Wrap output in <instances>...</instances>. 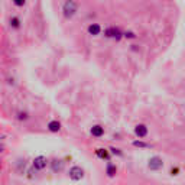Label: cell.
Wrapping results in <instances>:
<instances>
[{"label":"cell","mask_w":185,"mask_h":185,"mask_svg":"<svg viewBox=\"0 0 185 185\" xmlns=\"http://www.w3.org/2000/svg\"><path fill=\"white\" fill-rule=\"evenodd\" d=\"M77 9H78V5H77L75 2H65L64 6H62V12H64V16H65L66 19L72 18L75 14Z\"/></svg>","instance_id":"obj_1"},{"label":"cell","mask_w":185,"mask_h":185,"mask_svg":"<svg viewBox=\"0 0 185 185\" xmlns=\"http://www.w3.org/2000/svg\"><path fill=\"white\" fill-rule=\"evenodd\" d=\"M82 176H84V171L80 166H72L71 169H70V178L72 181H80L82 179Z\"/></svg>","instance_id":"obj_2"},{"label":"cell","mask_w":185,"mask_h":185,"mask_svg":"<svg viewBox=\"0 0 185 185\" xmlns=\"http://www.w3.org/2000/svg\"><path fill=\"white\" fill-rule=\"evenodd\" d=\"M147 166H149V169H152V171H158V169H161L162 166H163V162H162V159L159 156H153L149 159Z\"/></svg>","instance_id":"obj_3"},{"label":"cell","mask_w":185,"mask_h":185,"mask_svg":"<svg viewBox=\"0 0 185 185\" xmlns=\"http://www.w3.org/2000/svg\"><path fill=\"white\" fill-rule=\"evenodd\" d=\"M104 35L107 36V38H114L116 41H119V39L122 38L123 33L120 32L119 28H107L106 29V32H104Z\"/></svg>","instance_id":"obj_4"},{"label":"cell","mask_w":185,"mask_h":185,"mask_svg":"<svg viewBox=\"0 0 185 185\" xmlns=\"http://www.w3.org/2000/svg\"><path fill=\"white\" fill-rule=\"evenodd\" d=\"M46 158L45 156H38L35 158V161H33V168L35 169H38V171H42L43 168L46 166Z\"/></svg>","instance_id":"obj_5"},{"label":"cell","mask_w":185,"mask_h":185,"mask_svg":"<svg viewBox=\"0 0 185 185\" xmlns=\"http://www.w3.org/2000/svg\"><path fill=\"white\" fill-rule=\"evenodd\" d=\"M135 135H136L138 138H145L147 135V126L146 124H138V126L135 127Z\"/></svg>","instance_id":"obj_6"},{"label":"cell","mask_w":185,"mask_h":185,"mask_svg":"<svg viewBox=\"0 0 185 185\" xmlns=\"http://www.w3.org/2000/svg\"><path fill=\"white\" fill-rule=\"evenodd\" d=\"M48 130L52 133H57L61 130V123L58 122V120H52V122H49L48 123Z\"/></svg>","instance_id":"obj_7"},{"label":"cell","mask_w":185,"mask_h":185,"mask_svg":"<svg viewBox=\"0 0 185 185\" xmlns=\"http://www.w3.org/2000/svg\"><path fill=\"white\" fill-rule=\"evenodd\" d=\"M91 135H93V136H95V138H101V136L104 135V129L101 127L100 124H95V126H93V127H91Z\"/></svg>","instance_id":"obj_8"},{"label":"cell","mask_w":185,"mask_h":185,"mask_svg":"<svg viewBox=\"0 0 185 185\" xmlns=\"http://www.w3.org/2000/svg\"><path fill=\"white\" fill-rule=\"evenodd\" d=\"M100 32H101V26H100L99 23H91L90 26H88V33L93 35V36L100 35Z\"/></svg>","instance_id":"obj_9"},{"label":"cell","mask_w":185,"mask_h":185,"mask_svg":"<svg viewBox=\"0 0 185 185\" xmlns=\"http://www.w3.org/2000/svg\"><path fill=\"white\" fill-rule=\"evenodd\" d=\"M62 168H64V162L61 159H54L52 161V169L55 172H59L62 171Z\"/></svg>","instance_id":"obj_10"},{"label":"cell","mask_w":185,"mask_h":185,"mask_svg":"<svg viewBox=\"0 0 185 185\" xmlns=\"http://www.w3.org/2000/svg\"><path fill=\"white\" fill-rule=\"evenodd\" d=\"M106 174H107L110 178H113V176L117 174V168H116V165L109 163V165H107V169H106Z\"/></svg>","instance_id":"obj_11"},{"label":"cell","mask_w":185,"mask_h":185,"mask_svg":"<svg viewBox=\"0 0 185 185\" xmlns=\"http://www.w3.org/2000/svg\"><path fill=\"white\" fill-rule=\"evenodd\" d=\"M95 155L99 158H101V159H109L110 158L109 152H107L106 149H97V151H95Z\"/></svg>","instance_id":"obj_12"},{"label":"cell","mask_w":185,"mask_h":185,"mask_svg":"<svg viewBox=\"0 0 185 185\" xmlns=\"http://www.w3.org/2000/svg\"><path fill=\"white\" fill-rule=\"evenodd\" d=\"M10 26H12L13 29H19L20 28V19H19V18L13 16V18L10 19Z\"/></svg>","instance_id":"obj_13"},{"label":"cell","mask_w":185,"mask_h":185,"mask_svg":"<svg viewBox=\"0 0 185 185\" xmlns=\"http://www.w3.org/2000/svg\"><path fill=\"white\" fill-rule=\"evenodd\" d=\"M133 146H138V147H151V145H149V143L142 142V140H135V142H133Z\"/></svg>","instance_id":"obj_14"},{"label":"cell","mask_w":185,"mask_h":185,"mask_svg":"<svg viewBox=\"0 0 185 185\" xmlns=\"http://www.w3.org/2000/svg\"><path fill=\"white\" fill-rule=\"evenodd\" d=\"M123 36H124V38H127V39H135V38H136V35H135L133 32H130V30H129V32H124Z\"/></svg>","instance_id":"obj_15"},{"label":"cell","mask_w":185,"mask_h":185,"mask_svg":"<svg viewBox=\"0 0 185 185\" xmlns=\"http://www.w3.org/2000/svg\"><path fill=\"white\" fill-rule=\"evenodd\" d=\"M110 151H111V153H114V155H119V156H122V155H123V153L120 152V149H116V147H111Z\"/></svg>","instance_id":"obj_16"},{"label":"cell","mask_w":185,"mask_h":185,"mask_svg":"<svg viewBox=\"0 0 185 185\" xmlns=\"http://www.w3.org/2000/svg\"><path fill=\"white\" fill-rule=\"evenodd\" d=\"M18 119H19V120H26V119H28V113H19Z\"/></svg>","instance_id":"obj_17"},{"label":"cell","mask_w":185,"mask_h":185,"mask_svg":"<svg viewBox=\"0 0 185 185\" xmlns=\"http://www.w3.org/2000/svg\"><path fill=\"white\" fill-rule=\"evenodd\" d=\"M13 3L16 6H25V5H26V2H25V0H16V2H13Z\"/></svg>","instance_id":"obj_18"}]
</instances>
